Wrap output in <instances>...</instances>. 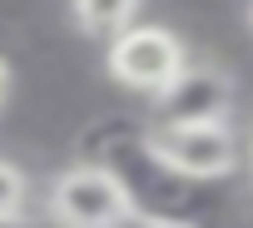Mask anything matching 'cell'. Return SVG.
<instances>
[{"instance_id": "6da1fadb", "label": "cell", "mask_w": 253, "mask_h": 228, "mask_svg": "<svg viewBox=\"0 0 253 228\" xmlns=\"http://www.w3.org/2000/svg\"><path fill=\"white\" fill-rule=\"evenodd\" d=\"M84 149L94 164H104L119 189L129 193L134 218L149 223H179V228H209L213 218V198L204 193L209 184L184 179L149 139V124H129V119H99L84 134Z\"/></svg>"}, {"instance_id": "7a4b0ae2", "label": "cell", "mask_w": 253, "mask_h": 228, "mask_svg": "<svg viewBox=\"0 0 253 228\" xmlns=\"http://www.w3.org/2000/svg\"><path fill=\"white\" fill-rule=\"evenodd\" d=\"M45 213H50L55 228H124L134 218L129 193L94 159H80V164H70V169H60L50 179Z\"/></svg>"}, {"instance_id": "3957f363", "label": "cell", "mask_w": 253, "mask_h": 228, "mask_svg": "<svg viewBox=\"0 0 253 228\" xmlns=\"http://www.w3.org/2000/svg\"><path fill=\"white\" fill-rule=\"evenodd\" d=\"M189 65V50L184 40L169 30V25H149V20H134L124 35L109 40L104 50V70L114 84L134 89V94H164Z\"/></svg>"}, {"instance_id": "277c9868", "label": "cell", "mask_w": 253, "mask_h": 228, "mask_svg": "<svg viewBox=\"0 0 253 228\" xmlns=\"http://www.w3.org/2000/svg\"><path fill=\"white\" fill-rule=\"evenodd\" d=\"M149 139L194 184H223L243 159L233 119H204V124H159V119H149Z\"/></svg>"}, {"instance_id": "5b68a950", "label": "cell", "mask_w": 253, "mask_h": 228, "mask_svg": "<svg viewBox=\"0 0 253 228\" xmlns=\"http://www.w3.org/2000/svg\"><path fill=\"white\" fill-rule=\"evenodd\" d=\"M159 124H204V119H233V75L204 60H189L184 75L154 94Z\"/></svg>"}, {"instance_id": "8992f818", "label": "cell", "mask_w": 253, "mask_h": 228, "mask_svg": "<svg viewBox=\"0 0 253 228\" xmlns=\"http://www.w3.org/2000/svg\"><path fill=\"white\" fill-rule=\"evenodd\" d=\"M139 5H144V0H70L75 25H80V35H89V40H114V35H124V30L139 20Z\"/></svg>"}, {"instance_id": "52a82bcc", "label": "cell", "mask_w": 253, "mask_h": 228, "mask_svg": "<svg viewBox=\"0 0 253 228\" xmlns=\"http://www.w3.org/2000/svg\"><path fill=\"white\" fill-rule=\"evenodd\" d=\"M30 208V179L20 164L0 159V223H20Z\"/></svg>"}, {"instance_id": "ba28073f", "label": "cell", "mask_w": 253, "mask_h": 228, "mask_svg": "<svg viewBox=\"0 0 253 228\" xmlns=\"http://www.w3.org/2000/svg\"><path fill=\"white\" fill-rule=\"evenodd\" d=\"M10 84H15V75H10V60L0 55V109H5V99H10Z\"/></svg>"}, {"instance_id": "9c48e42d", "label": "cell", "mask_w": 253, "mask_h": 228, "mask_svg": "<svg viewBox=\"0 0 253 228\" xmlns=\"http://www.w3.org/2000/svg\"><path fill=\"white\" fill-rule=\"evenodd\" d=\"M124 228H179V223H149V218H129Z\"/></svg>"}, {"instance_id": "30bf717a", "label": "cell", "mask_w": 253, "mask_h": 228, "mask_svg": "<svg viewBox=\"0 0 253 228\" xmlns=\"http://www.w3.org/2000/svg\"><path fill=\"white\" fill-rule=\"evenodd\" d=\"M248 189H253V154H248Z\"/></svg>"}]
</instances>
